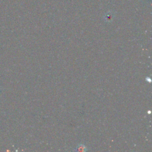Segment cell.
Wrapping results in <instances>:
<instances>
[{
  "mask_svg": "<svg viewBox=\"0 0 152 152\" xmlns=\"http://www.w3.org/2000/svg\"><path fill=\"white\" fill-rule=\"evenodd\" d=\"M88 150L87 147L83 144L79 143L76 146L74 150V151H78V152H86Z\"/></svg>",
  "mask_w": 152,
  "mask_h": 152,
  "instance_id": "cell-1",
  "label": "cell"
}]
</instances>
